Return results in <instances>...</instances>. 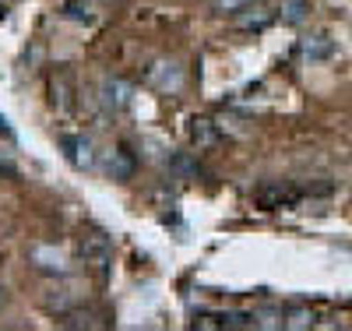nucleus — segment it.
I'll return each mask as SVG.
<instances>
[{
    "label": "nucleus",
    "instance_id": "10",
    "mask_svg": "<svg viewBox=\"0 0 352 331\" xmlns=\"http://www.w3.org/2000/svg\"><path fill=\"white\" fill-rule=\"evenodd\" d=\"M300 53H303L307 60H328V56L335 53V46H331L328 36H310V39L300 43Z\"/></svg>",
    "mask_w": 352,
    "mask_h": 331
},
{
    "label": "nucleus",
    "instance_id": "6",
    "mask_svg": "<svg viewBox=\"0 0 352 331\" xmlns=\"http://www.w3.org/2000/svg\"><path fill=\"white\" fill-rule=\"evenodd\" d=\"M60 145H64V152H67L71 166H78V169H92V166H96L92 141H88L85 134H64V138H60Z\"/></svg>",
    "mask_w": 352,
    "mask_h": 331
},
{
    "label": "nucleus",
    "instance_id": "14",
    "mask_svg": "<svg viewBox=\"0 0 352 331\" xmlns=\"http://www.w3.org/2000/svg\"><path fill=\"white\" fill-rule=\"evenodd\" d=\"M310 324H314V314L310 310H289L282 328H310Z\"/></svg>",
    "mask_w": 352,
    "mask_h": 331
},
{
    "label": "nucleus",
    "instance_id": "7",
    "mask_svg": "<svg viewBox=\"0 0 352 331\" xmlns=\"http://www.w3.org/2000/svg\"><path fill=\"white\" fill-rule=\"evenodd\" d=\"M134 169H138V159H134V152L127 145H116L113 152H106V173L113 176V180H131L134 176Z\"/></svg>",
    "mask_w": 352,
    "mask_h": 331
},
{
    "label": "nucleus",
    "instance_id": "4",
    "mask_svg": "<svg viewBox=\"0 0 352 331\" xmlns=\"http://www.w3.org/2000/svg\"><path fill=\"white\" fill-rule=\"evenodd\" d=\"M303 197V191L300 187H292V184H264L257 194H254V201L264 208V212H275V208H289V204H296Z\"/></svg>",
    "mask_w": 352,
    "mask_h": 331
},
{
    "label": "nucleus",
    "instance_id": "11",
    "mask_svg": "<svg viewBox=\"0 0 352 331\" xmlns=\"http://www.w3.org/2000/svg\"><path fill=\"white\" fill-rule=\"evenodd\" d=\"M307 11H310L307 0H282V21L285 25H300L307 18Z\"/></svg>",
    "mask_w": 352,
    "mask_h": 331
},
{
    "label": "nucleus",
    "instance_id": "15",
    "mask_svg": "<svg viewBox=\"0 0 352 331\" xmlns=\"http://www.w3.org/2000/svg\"><path fill=\"white\" fill-rule=\"evenodd\" d=\"M4 307H8V289L0 286V310H4Z\"/></svg>",
    "mask_w": 352,
    "mask_h": 331
},
{
    "label": "nucleus",
    "instance_id": "5",
    "mask_svg": "<svg viewBox=\"0 0 352 331\" xmlns=\"http://www.w3.org/2000/svg\"><path fill=\"white\" fill-rule=\"evenodd\" d=\"M28 261H32L43 275H67V272H71L67 257H64L60 250H56V247H43V244L28 247Z\"/></svg>",
    "mask_w": 352,
    "mask_h": 331
},
{
    "label": "nucleus",
    "instance_id": "2",
    "mask_svg": "<svg viewBox=\"0 0 352 331\" xmlns=\"http://www.w3.org/2000/svg\"><path fill=\"white\" fill-rule=\"evenodd\" d=\"M78 254L85 264H92L96 272H106L109 268V257H113V244H109V236L106 233H85L81 236V244H78Z\"/></svg>",
    "mask_w": 352,
    "mask_h": 331
},
{
    "label": "nucleus",
    "instance_id": "3",
    "mask_svg": "<svg viewBox=\"0 0 352 331\" xmlns=\"http://www.w3.org/2000/svg\"><path fill=\"white\" fill-rule=\"evenodd\" d=\"M148 85L162 96H176L184 88V67L173 64V60H159V64L148 67Z\"/></svg>",
    "mask_w": 352,
    "mask_h": 331
},
{
    "label": "nucleus",
    "instance_id": "8",
    "mask_svg": "<svg viewBox=\"0 0 352 331\" xmlns=\"http://www.w3.org/2000/svg\"><path fill=\"white\" fill-rule=\"evenodd\" d=\"M187 134H190V141H194L197 152H208V148H215V145L222 141V131L215 127V120H208V116H194L190 127H187Z\"/></svg>",
    "mask_w": 352,
    "mask_h": 331
},
{
    "label": "nucleus",
    "instance_id": "9",
    "mask_svg": "<svg viewBox=\"0 0 352 331\" xmlns=\"http://www.w3.org/2000/svg\"><path fill=\"white\" fill-rule=\"evenodd\" d=\"M50 92H53V106L60 109V113H67L74 106V85H71V74L67 71H56L50 78Z\"/></svg>",
    "mask_w": 352,
    "mask_h": 331
},
{
    "label": "nucleus",
    "instance_id": "12",
    "mask_svg": "<svg viewBox=\"0 0 352 331\" xmlns=\"http://www.w3.org/2000/svg\"><path fill=\"white\" fill-rule=\"evenodd\" d=\"M250 4H257V0H212V8H215L219 14H240V11H247Z\"/></svg>",
    "mask_w": 352,
    "mask_h": 331
},
{
    "label": "nucleus",
    "instance_id": "1",
    "mask_svg": "<svg viewBox=\"0 0 352 331\" xmlns=\"http://www.w3.org/2000/svg\"><path fill=\"white\" fill-rule=\"evenodd\" d=\"M99 106H102L106 116H124L134 106V85L127 78H116V74L102 78V85H99Z\"/></svg>",
    "mask_w": 352,
    "mask_h": 331
},
{
    "label": "nucleus",
    "instance_id": "13",
    "mask_svg": "<svg viewBox=\"0 0 352 331\" xmlns=\"http://www.w3.org/2000/svg\"><path fill=\"white\" fill-rule=\"evenodd\" d=\"M46 310H50V314H56V317H64V314L71 310V299H67V292H53V296L46 299Z\"/></svg>",
    "mask_w": 352,
    "mask_h": 331
}]
</instances>
